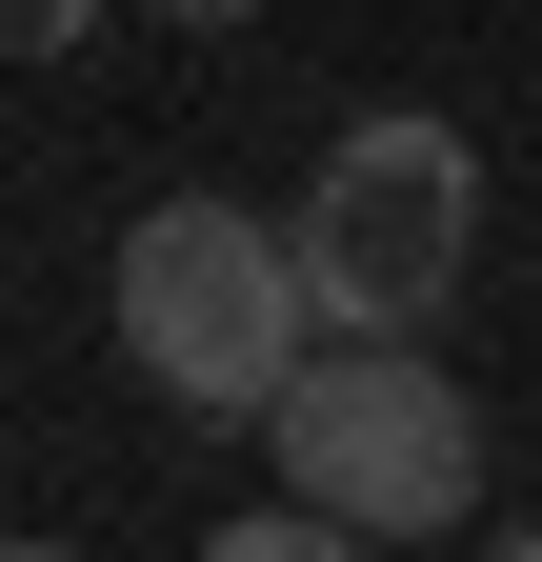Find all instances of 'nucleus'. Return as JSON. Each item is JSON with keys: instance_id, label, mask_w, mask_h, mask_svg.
<instances>
[{"instance_id": "obj_4", "label": "nucleus", "mask_w": 542, "mask_h": 562, "mask_svg": "<svg viewBox=\"0 0 542 562\" xmlns=\"http://www.w3.org/2000/svg\"><path fill=\"white\" fill-rule=\"evenodd\" d=\"M201 562H382V542H342V522H302V503H241Z\"/></svg>"}, {"instance_id": "obj_1", "label": "nucleus", "mask_w": 542, "mask_h": 562, "mask_svg": "<svg viewBox=\"0 0 542 562\" xmlns=\"http://www.w3.org/2000/svg\"><path fill=\"white\" fill-rule=\"evenodd\" d=\"M101 322H121V362H142L181 422H282L302 362H321L302 222H261V201H142V222H121Z\"/></svg>"}, {"instance_id": "obj_2", "label": "nucleus", "mask_w": 542, "mask_h": 562, "mask_svg": "<svg viewBox=\"0 0 542 562\" xmlns=\"http://www.w3.org/2000/svg\"><path fill=\"white\" fill-rule=\"evenodd\" d=\"M261 442H282V503L302 522H342L382 562L442 542V522H483V402L442 382V341H321Z\"/></svg>"}, {"instance_id": "obj_5", "label": "nucleus", "mask_w": 542, "mask_h": 562, "mask_svg": "<svg viewBox=\"0 0 542 562\" xmlns=\"http://www.w3.org/2000/svg\"><path fill=\"white\" fill-rule=\"evenodd\" d=\"M483 562H542V522H483Z\"/></svg>"}, {"instance_id": "obj_6", "label": "nucleus", "mask_w": 542, "mask_h": 562, "mask_svg": "<svg viewBox=\"0 0 542 562\" xmlns=\"http://www.w3.org/2000/svg\"><path fill=\"white\" fill-rule=\"evenodd\" d=\"M21 562H81V542H21Z\"/></svg>"}, {"instance_id": "obj_3", "label": "nucleus", "mask_w": 542, "mask_h": 562, "mask_svg": "<svg viewBox=\"0 0 542 562\" xmlns=\"http://www.w3.org/2000/svg\"><path fill=\"white\" fill-rule=\"evenodd\" d=\"M462 261H483V140L422 121V101H382L321 140V181H302V281H321V341H422L462 302Z\"/></svg>"}]
</instances>
